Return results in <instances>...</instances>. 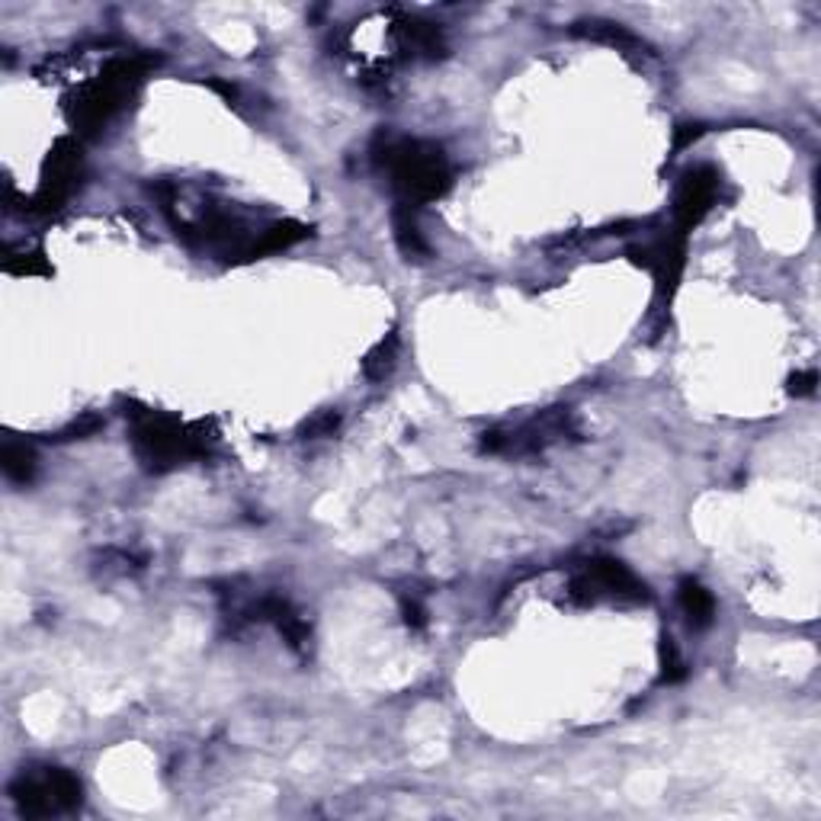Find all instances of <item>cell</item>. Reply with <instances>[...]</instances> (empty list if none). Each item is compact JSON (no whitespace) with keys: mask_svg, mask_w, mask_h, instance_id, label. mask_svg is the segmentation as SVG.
<instances>
[{"mask_svg":"<svg viewBox=\"0 0 821 821\" xmlns=\"http://www.w3.org/2000/svg\"><path fill=\"white\" fill-rule=\"evenodd\" d=\"M341 427V414L338 410H321L318 417H312L305 424V440H318V437H331Z\"/></svg>","mask_w":821,"mask_h":821,"instance_id":"19","label":"cell"},{"mask_svg":"<svg viewBox=\"0 0 821 821\" xmlns=\"http://www.w3.org/2000/svg\"><path fill=\"white\" fill-rule=\"evenodd\" d=\"M716 197H719V174L709 164L690 167L684 177H681V184H678V193H674V225H678V235L686 238L706 218V212L716 205Z\"/></svg>","mask_w":821,"mask_h":821,"instance_id":"7","label":"cell"},{"mask_svg":"<svg viewBox=\"0 0 821 821\" xmlns=\"http://www.w3.org/2000/svg\"><path fill=\"white\" fill-rule=\"evenodd\" d=\"M0 469L7 481L13 484H29L36 479V450L20 440H7L0 450Z\"/></svg>","mask_w":821,"mask_h":821,"instance_id":"15","label":"cell"},{"mask_svg":"<svg viewBox=\"0 0 821 821\" xmlns=\"http://www.w3.org/2000/svg\"><path fill=\"white\" fill-rule=\"evenodd\" d=\"M80 780L65 767H42V773H20L10 783V799L26 819H49L80 806Z\"/></svg>","mask_w":821,"mask_h":821,"instance_id":"4","label":"cell"},{"mask_svg":"<svg viewBox=\"0 0 821 821\" xmlns=\"http://www.w3.org/2000/svg\"><path fill=\"white\" fill-rule=\"evenodd\" d=\"M629 257L635 264H642L645 270H652L655 282H658V292L665 299L674 295L681 276H684L686 267V238L684 235H668V238H658L655 244H645V248H632Z\"/></svg>","mask_w":821,"mask_h":821,"instance_id":"8","label":"cell"},{"mask_svg":"<svg viewBox=\"0 0 821 821\" xmlns=\"http://www.w3.org/2000/svg\"><path fill=\"white\" fill-rule=\"evenodd\" d=\"M392 231H395L399 251H402L408 261H427V257H430V244L424 241V235H420V228H417V218H414L410 205H395V212H392Z\"/></svg>","mask_w":821,"mask_h":821,"instance_id":"14","label":"cell"},{"mask_svg":"<svg viewBox=\"0 0 821 821\" xmlns=\"http://www.w3.org/2000/svg\"><path fill=\"white\" fill-rule=\"evenodd\" d=\"M3 270L13 276L52 274V267L46 264L42 251H26V248H7L3 251Z\"/></svg>","mask_w":821,"mask_h":821,"instance_id":"17","label":"cell"},{"mask_svg":"<svg viewBox=\"0 0 821 821\" xmlns=\"http://www.w3.org/2000/svg\"><path fill=\"white\" fill-rule=\"evenodd\" d=\"M151 68V59H113L106 68L100 71L90 84H84L68 103L71 126L80 136L100 132L136 93L141 77Z\"/></svg>","mask_w":821,"mask_h":821,"instance_id":"3","label":"cell"},{"mask_svg":"<svg viewBox=\"0 0 821 821\" xmlns=\"http://www.w3.org/2000/svg\"><path fill=\"white\" fill-rule=\"evenodd\" d=\"M574 36H584L591 42H604L614 46L616 52H652L645 39H639L635 33H629L622 23H610V20H578L571 26Z\"/></svg>","mask_w":821,"mask_h":821,"instance_id":"11","label":"cell"},{"mask_svg":"<svg viewBox=\"0 0 821 821\" xmlns=\"http://www.w3.org/2000/svg\"><path fill=\"white\" fill-rule=\"evenodd\" d=\"M84 180V151L74 138H59L42 164L39 193L26 203V212L52 215L68 203Z\"/></svg>","mask_w":821,"mask_h":821,"instance_id":"5","label":"cell"},{"mask_svg":"<svg viewBox=\"0 0 821 821\" xmlns=\"http://www.w3.org/2000/svg\"><path fill=\"white\" fill-rule=\"evenodd\" d=\"M819 386V372L816 369H806V372H796L790 379V395H812Z\"/></svg>","mask_w":821,"mask_h":821,"instance_id":"21","label":"cell"},{"mask_svg":"<svg viewBox=\"0 0 821 821\" xmlns=\"http://www.w3.org/2000/svg\"><path fill=\"white\" fill-rule=\"evenodd\" d=\"M703 132H706V126H681L678 132H674V151H684V148H690L696 138H703Z\"/></svg>","mask_w":821,"mask_h":821,"instance_id":"23","label":"cell"},{"mask_svg":"<svg viewBox=\"0 0 821 821\" xmlns=\"http://www.w3.org/2000/svg\"><path fill=\"white\" fill-rule=\"evenodd\" d=\"M132 414V446L138 463L148 472H170L184 463L209 456L215 437L205 433V424H184L161 410L138 408Z\"/></svg>","mask_w":821,"mask_h":821,"instance_id":"2","label":"cell"},{"mask_svg":"<svg viewBox=\"0 0 821 821\" xmlns=\"http://www.w3.org/2000/svg\"><path fill=\"white\" fill-rule=\"evenodd\" d=\"M658 655H661V681L665 684H681L686 678V661L678 648V642L671 635H661V645H658Z\"/></svg>","mask_w":821,"mask_h":821,"instance_id":"18","label":"cell"},{"mask_svg":"<svg viewBox=\"0 0 821 821\" xmlns=\"http://www.w3.org/2000/svg\"><path fill=\"white\" fill-rule=\"evenodd\" d=\"M312 235L308 225L295 222V218H282V222H274L261 231V238H254L244 251V261H257V257H267V254H279L299 241H305Z\"/></svg>","mask_w":821,"mask_h":821,"instance_id":"10","label":"cell"},{"mask_svg":"<svg viewBox=\"0 0 821 821\" xmlns=\"http://www.w3.org/2000/svg\"><path fill=\"white\" fill-rule=\"evenodd\" d=\"M103 427V417L100 414H87V417H80V420H74L68 430H62L55 440H84V437H90V433H97Z\"/></svg>","mask_w":821,"mask_h":821,"instance_id":"20","label":"cell"},{"mask_svg":"<svg viewBox=\"0 0 821 821\" xmlns=\"http://www.w3.org/2000/svg\"><path fill=\"white\" fill-rule=\"evenodd\" d=\"M395 363H399V334L389 331L382 341L366 353L363 372H366V379H372V382H386V379L395 372Z\"/></svg>","mask_w":821,"mask_h":821,"instance_id":"16","label":"cell"},{"mask_svg":"<svg viewBox=\"0 0 821 821\" xmlns=\"http://www.w3.org/2000/svg\"><path fill=\"white\" fill-rule=\"evenodd\" d=\"M571 594L581 601H601V597H614V601H645V584L616 558H594L588 561L574 581H571Z\"/></svg>","mask_w":821,"mask_h":821,"instance_id":"6","label":"cell"},{"mask_svg":"<svg viewBox=\"0 0 821 821\" xmlns=\"http://www.w3.org/2000/svg\"><path fill=\"white\" fill-rule=\"evenodd\" d=\"M678 604L686 616V626L690 629H709L712 619H716V597L693 578H684L681 588H678Z\"/></svg>","mask_w":821,"mask_h":821,"instance_id":"13","label":"cell"},{"mask_svg":"<svg viewBox=\"0 0 821 821\" xmlns=\"http://www.w3.org/2000/svg\"><path fill=\"white\" fill-rule=\"evenodd\" d=\"M376 164L389 174L402 205L410 209L440 200L453 184L446 154L430 141L382 136L376 144Z\"/></svg>","mask_w":821,"mask_h":821,"instance_id":"1","label":"cell"},{"mask_svg":"<svg viewBox=\"0 0 821 821\" xmlns=\"http://www.w3.org/2000/svg\"><path fill=\"white\" fill-rule=\"evenodd\" d=\"M399 36H402V46L408 49L410 55H420V59H443L446 55V36L440 26L427 23V20H405L399 26Z\"/></svg>","mask_w":821,"mask_h":821,"instance_id":"12","label":"cell"},{"mask_svg":"<svg viewBox=\"0 0 821 821\" xmlns=\"http://www.w3.org/2000/svg\"><path fill=\"white\" fill-rule=\"evenodd\" d=\"M402 614L410 629H424L427 626V610L414 601V597H402Z\"/></svg>","mask_w":821,"mask_h":821,"instance_id":"22","label":"cell"},{"mask_svg":"<svg viewBox=\"0 0 821 821\" xmlns=\"http://www.w3.org/2000/svg\"><path fill=\"white\" fill-rule=\"evenodd\" d=\"M251 614L257 616V619H267V622H274L276 632L289 642V648H295V652H308V645H312V626H308V619L299 614L286 597H276V594H267V597H261L254 607H251Z\"/></svg>","mask_w":821,"mask_h":821,"instance_id":"9","label":"cell"}]
</instances>
